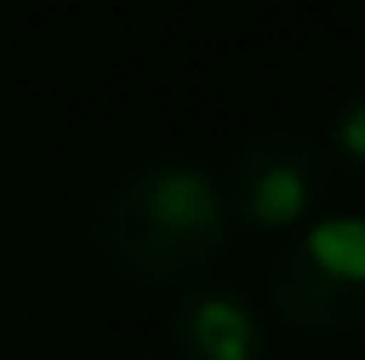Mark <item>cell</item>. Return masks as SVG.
Returning a JSON list of instances; mask_svg holds the SVG:
<instances>
[{
	"mask_svg": "<svg viewBox=\"0 0 365 360\" xmlns=\"http://www.w3.org/2000/svg\"><path fill=\"white\" fill-rule=\"evenodd\" d=\"M222 185L196 165H148L101 207V244L138 281H191L228 250Z\"/></svg>",
	"mask_w": 365,
	"mask_h": 360,
	"instance_id": "1",
	"label": "cell"
},
{
	"mask_svg": "<svg viewBox=\"0 0 365 360\" xmlns=\"http://www.w3.org/2000/svg\"><path fill=\"white\" fill-rule=\"evenodd\" d=\"M265 297L297 334L365 329V217H312L270 259Z\"/></svg>",
	"mask_w": 365,
	"mask_h": 360,
	"instance_id": "2",
	"label": "cell"
},
{
	"mask_svg": "<svg viewBox=\"0 0 365 360\" xmlns=\"http://www.w3.org/2000/svg\"><path fill=\"white\" fill-rule=\"evenodd\" d=\"M222 202H228L233 228L286 233L292 239L297 228L323 217V202H329V159L297 128L259 133V138H249L233 154L228 180H222Z\"/></svg>",
	"mask_w": 365,
	"mask_h": 360,
	"instance_id": "3",
	"label": "cell"
},
{
	"mask_svg": "<svg viewBox=\"0 0 365 360\" xmlns=\"http://www.w3.org/2000/svg\"><path fill=\"white\" fill-rule=\"evenodd\" d=\"M170 344L180 360H259L265 324L233 287H191L170 313Z\"/></svg>",
	"mask_w": 365,
	"mask_h": 360,
	"instance_id": "4",
	"label": "cell"
},
{
	"mask_svg": "<svg viewBox=\"0 0 365 360\" xmlns=\"http://www.w3.org/2000/svg\"><path fill=\"white\" fill-rule=\"evenodd\" d=\"M329 148L349 175L365 180V91H355L349 101H339L334 122H329Z\"/></svg>",
	"mask_w": 365,
	"mask_h": 360,
	"instance_id": "5",
	"label": "cell"
}]
</instances>
